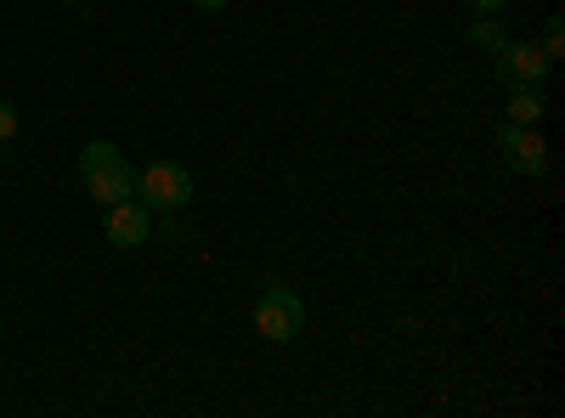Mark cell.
<instances>
[{
	"label": "cell",
	"instance_id": "6",
	"mask_svg": "<svg viewBox=\"0 0 565 418\" xmlns=\"http://www.w3.org/2000/svg\"><path fill=\"white\" fill-rule=\"evenodd\" d=\"M103 232H108V244L136 249V244H148V232H153V210L141 199H119V204L103 210Z\"/></svg>",
	"mask_w": 565,
	"mask_h": 418
},
{
	"label": "cell",
	"instance_id": "1",
	"mask_svg": "<svg viewBox=\"0 0 565 418\" xmlns=\"http://www.w3.org/2000/svg\"><path fill=\"white\" fill-rule=\"evenodd\" d=\"M79 181H85V193L90 204H119V199H136V170L125 164V153L114 142H85L79 148Z\"/></svg>",
	"mask_w": 565,
	"mask_h": 418
},
{
	"label": "cell",
	"instance_id": "11",
	"mask_svg": "<svg viewBox=\"0 0 565 418\" xmlns=\"http://www.w3.org/2000/svg\"><path fill=\"white\" fill-rule=\"evenodd\" d=\"M463 7H469V12H481V18H498L509 0H463Z\"/></svg>",
	"mask_w": 565,
	"mask_h": 418
},
{
	"label": "cell",
	"instance_id": "5",
	"mask_svg": "<svg viewBox=\"0 0 565 418\" xmlns=\"http://www.w3.org/2000/svg\"><path fill=\"white\" fill-rule=\"evenodd\" d=\"M498 85L509 90V85H543L548 74H554V63L543 57V45L537 40H503V52H498Z\"/></svg>",
	"mask_w": 565,
	"mask_h": 418
},
{
	"label": "cell",
	"instance_id": "12",
	"mask_svg": "<svg viewBox=\"0 0 565 418\" xmlns=\"http://www.w3.org/2000/svg\"><path fill=\"white\" fill-rule=\"evenodd\" d=\"M193 7H199V12H210V18H215V12H226V7H232V0H193Z\"/></svg>",
	"mask_w": 565,
	"mask_h": 418
},
{
	"label": "cell",
	"instance_id": "10",
	"mask_svg": "<svg viewBox=\"0 0 565 418\" xmlns=\"http://www.w3.org/2000/svg\"><path fill=\"white\" fill-rule=\"evenodd\" d=\"M18 103H0V148H7V142H18Z\"/></svg>",
	"mask_w": 565,
	"mask_h": 418
},
{
	"label": "cell",
	"instance_id": "2",
	"mask_svg": "<svg viewBox=\"0 0 565 418\" xmlns=\"http://www.w3.org/2000/svg\"><path fill=\"white\" fill-rule=\"evenodd\" d=\"M136 199L153 215H175V210L193 204V170L175 164V159H159V164H148L136 175Z\"/></svg>",
	"mask_w": 565,
	"mask_h": 418
},
{
	"label": "cell",
	"instance_id": "9",
	"mask_svg": "<svg viewBox=\"0 0 565 418\" xmlns=\"http://www.w3.org/2000/svg\"><path fill=\"white\" fill-rule=\"evenodd\" d=\"M537 45H543V57H548V63H559V57H565V23H559V18H548Z\"/></svg>",
	"mask_w": 565,
	"mask_h": 418
},
{
	"label": "cell",
	"instance_id": "3",
	"mask_svg": "<svg viewBox=\"0 0 565 418\" xmlns=\"http://www.w3.org/2000/svg\"><path fill=\"white\" fill-rule=\"evenodd\" d=\"M300 329H306V300L289 283H271L255 306V334L271 345H289V340H300Z\"/></svg>",
	"mask_w": 565,
	"mask_h": 418
},
{
	"label": "cell",
	"instance_id": "7",
	"mask_svg": "<svg viewBox=\"0 0 565 418\" xmlns=\"http://www.w3.org/2000/svg\"><path fill=\"white\" fill-rule=\"evenodd\" d=\"M543 114H548L543 85H509V119H514V125H537Z\"/></svg>",
	"mask_w": 565,
	"mask_h": 418
},
{
	"label": "cell",
	"instance_id": "4",
	"mask_svg": "<svg viewBox=\"0 0 565 418\" xmlns=\"http://www.w3.org/2000/svg\"><path fill=\"white\" fill-rule=\"evenodd\" d=\"M498 148H503V159H509L514 175H532V181L548 175V142L537 136V125H514V119H503V125H498Z\"/></svg>",
	"mask_w": 565,
	"mask_h": 418
},
{
	"label": "cell",
	"instance_id": "8",
	"mask_svg": "<svg viewBox=\"0 0 565 418\" xmlns=\"http://www.w3.org/2000/svg\"><path fill=\"white\" fill-rule=\"evenodd\" d=\"M469 45H481L487 57H498V52H503V23L476 12V23H469Z\"/></svg>",
	"mask_w": 565,
	"mask_h": 418
}]
</instances>
